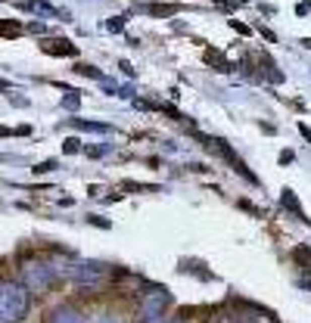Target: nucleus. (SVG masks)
<instances>
[{"label":"nucleus","instance_id":"nucleus-33","mask_svg":"<svg viewBox=\"0 0 311 323\" xmlns=\"http://www.w3.org/2000/svg\"><path fill=\"white\" fill-rule=\"evenodd\" d=\"M121 71H125L128 78H134V65H131V62H125V59H121Z\"/></svg>","mask_w":311,"mask_h":323},{"label":"nucleus","instance_id":"nucleus-24","mask_svg":"<svg viewBox=\"0 0 311 323\" xmlns=\"http://www.w3.org/2000/svg\"><path fill=\"white\" fill-rule=\"evenodd\" d=\"M227 25H230V28H233L236 34H243V38H249V34H252V28H249V25H243V22H236V19H230Z\"/></svg>","mask_w":311,"mask_h":323},{"label":"nucleus","instance_id":"nucleus-39","mask_svg":"<svg viewBox=\"0 0 311 323\" xmlns=\"http://www.w3.org/2000/svg\"><path fill=\"white\" fill-rule=\"evenodd\" d=\"M215 4H221V7H224V10H227V4H224V0H215Z\"/></svg>","mask_w":311,"mask_h":323},{"label":"nucleus","instance_id":"nucleus-16","mask_svg":"<svg viewBox=\"0 0 311 323\" xmlns=\"http://www.w3.org/2000/svg\"><path fill=\"white\" fill-rule=\"evenodd\" d=\"M292 258H296L299 267H311V249L308 246H296L292 249Z\"/></svg>","mask_w":311,"mask_h":323},{"label":"nucleus","instance_id":"nucleus-38","mask_svg":"<svg viewBox=\"0 0 311 323\" xmlns=\"http://www.w3.org/2000/svg\"><path fill=\"white\" fill-rule=\"evenodd\" d=\"M230 4H249V0H230Z\"/></svg>","mask_w":311,"mask_h":323},{"label":"nucleus","instance_id":"nucleus-2","mask_svg":"<svg viewBox=\"0 0 311 323\" xmlns=\"http://www.w3.org/2000/svg\"><path fill=\"white\" fill-rule=\"evenodd\" d=\"M206 323H277V320L268 308H259L252 301H230L215 308Z\"/></svg>","mask_w":311,"mask_h":323},{"label":"nucleus","instance_id":"nucleus-17","mask_svg":"<svg viewBox=\"0 0 311 323\" xmlns=\"http://www.w3.org/2000/svg\"><path fill=\"white\" fill-rule=\"evenodd\" d=\"M78 106H81V94H78V91H66V94H63V109L75 112Z\"/></svg>","mask_w":311,"mask_h":323},{"label":"nucleus","instance_id":"nucleus-28","mask_svg":"<svg viewBox=\"0 0 311 323\" xmlns=\"http://www.w3.org/2000/svg\"><path fill=\"white\" fill-rule=\"evenodd\" d=\"M87 221H90V224H97V227H112V224H109L106 218H100V214H90Z\"/></svg>","mask_w":311,"mask_h":323},{"label":"nucleus","instance_id":"nucleus-32","mask_svg":"<svg viewBox=\"0 0 311 323\" xmlns=\"http://www.w3.org/2000/svg\"><path fill=\"white\" fill-rule=\"evenodd\" d=\"M240 208H246V211H249V214H262V211H259V208H255V205H252V202H246V199H240Z\"/></svg>","mask_w":311,"mask_h":323},{"label":"nucleus","instance_id":"nucleus-1","mask_svg":"<svg viewBox=\"0 0 311 323\" xmlns=\"http://www.w3.org/2000/svg\"><path fill=\"white\" fill-rule=\"evenodd\" d=\"M31 311V292L22 283L0 280V323H22Z\"/></svg>","mask_w":311,"mask_h":323},{"label":"nucleus","instance_id":"nucleus-29","mask_svg":"<svg viewBox=\"0 0 311 323\" xmlns=\"http://www.w3.org/2000/svg\"><path fill=\"white\" fill-rule=\"evenodd\" d=\"M31 134V124H19V128L13 131V137H28Z\"/></svg>","mask_w":311,"mask_h":323},{"label":"nucleus","instance_id":"nucleus-23","mask_svg":"<svg viewBox=\"0 0 311 323\" xmlns=\"http://www.w3.org/2000/svg\"><path fill=\"white\" fill-rule=\"evenodd\" d=\"M121 187H125V193H137V190H159V187H153V184H134V181H125Z\"/></svg>","mask_w":311,"mask_h":323},{"label":"nucleus","instance_id":"nucleus-27","mask_svg":"<svg viewBox=\"0 0 311 323\" xmlns=\"http://www.w3.org/2000/svg\"><path fill=\"white\" fill-rule=\"evenodd\" d=\"M259 31H262V38H265V41H271V44H274V41H277V34H274L271 28H265V25H259Z\"/></svg>","mask_w":311,"mask_h":323},{"label":"nucleus","instance_id":"nucleus-12","mask_svg":"<svg viewBox=\"0 0 311 323\" xmlns=\"http://www.w3.org/2000/svg\"><path fill=\"white\" fill-rule=\"evenodd\" d=\"M206 65H209V68H218V71H230V68H233V65L224 59L221 50H206Z\"/></svg>","mask_w":311,"mask_h":323},{"label":"nucleus","instance_id":"nucleus-36","mask_svg":"<svg viewBox=\"0 0 311 323\" xmlns=\"http://www.w3.org/2000/svg\"><path fill=\"white\" fill-rule=\"evenodd\" d=\"M302 44H305V47H308V50H311V38H305V41H302Z\"/></svg>","mask_w":311,"mask_h":323},{"label":"nucleus","instance_id":"nucleus-22","mask_svg":"<svg viewBox=\"0 0 311 323\" xmlns=\"http://www.w3.org/2000/svg\"><path fill=\"white\" fill-rule=\"evenodd\" d=\"M128 16H131V13L115 16V19H109V22H106V28H109V31H121V28H125V22H128Z\"/></svg>","mask_w":311,"mask_h":323},{"label":"nucleus","instance_id":"nucleus-8","mask_svg":"<svg viewBox=\"0 0 311 323\" xmlns=\"http://www.w3.org/2000/svg\"><path fill=\"white\" fill-rule=\"evenodd\" d=\"M41 50L47 53V56H75V53H78V47L72 41H66V38H44Z\"/></svg>","mask_w":311,"mask_h":323},{"label":"nucleus","instance_id":"nucleus-13","mask_svg":"<svg viewBox=\"0 0 311 323\" xmlns=\"http://www.w3.org/2000/svg\"><path fill=\"white\" fill-rule=\"evenodd\" d=\"M25 31V25H19L16 19H0V38H19Z\"/></svg>","mask_w":311,"mask_h":323},{"label":"nucleus","instance_id":"nucleus-25","mask_svg":"<svg viewBox=\"0 0 311 323\" xmlns=\"http://www.w3.org/2000/svg\"><path fill=\"white\" fill-rule=\"evenodd\" d=\"M25 31H31V34H44V31H47V25H44V22H28V25H25Z\"/></svg>","mask_w":311,"mask_h":323},{"label":"nucleus","instance_id":"nucleus-6","mask_svg":"<svg viewBox=\"0 0 311 323\" xmlns=\"http://www.w3.org/2000/svg\"><path fill=\"white\" fill-rule=\"evenodd\" d=\"M196 140H199V143H206L209 149H215V152L221 155V158L227 162V165H230V168H233L236 174H240V177H246L249 184H259V177H255V174H252V171L246 168V162H243L240 155H236V152H233V149L227 146V140H221V137H212V140H209L206 134H196Z\"/></svg>","mask_w":311,"mask_h":323},{"label":"nucleus","instance_id":"nucleus-9","mask_svg":"<svg viewBox=\"0 0 311 323\" xmlns=\"http://www.w3.org/2000/svg\"><path fill=\"white\" fill-rule=\"evenodd\" d=\"M47 323H87L84 314L75 308V304H56V308L50 311Z\"/></svg>","mask_w":311,"mask_h":323},{"label":"nucleus","instance_id":"nucleus-18","mask_svg":"<svg viewBox=\"0 0 311 323\" xmlns=\"http://www.w3.org/2000/svg\"><path fill=\"white\" fill-rule=\"evenodd\" d=\"M75 71H78V75H87V78H103V71L97 65H84V62H78Z\"/></svg>","mask_w":311,"mask_h":323},{"label":"nucleus","instance_id":"nucleus-11","mask_svg":"<svg viewBox=\"0 0 311 323\" xmlns=\"http://www.w3.org/2000/svg\"><path fill=\"white\" fill-rule=\"evenodd\" d=\"M280 202H283V208H289L292 214H296L299 221L308 224V218H305V211H302V205H299V199H296V193H292V190H283V193H280Z\"/></svg>","mask_w":311,"mask_h":323},{"label":"nucleus","instance_id":"nucleus-4","mask_svg":"<svg viewBox=\"0 0 311 323\" xmlns=\"http://www.w3.org/2000/svg\"><path fill=\"white\" fill-rule=\"evenodd\" d=\"M63 274L75 283V286H84V289H97V286H103L109 277H112V267L103 264V261H75L63 267Z\"/></svg>","mask_w":311,"mask_h":323},{"label":"nucleus","instance_id":"nucleus-26","mask_svg":"<svg viewBox=\"0 0 311 323\" xmlns=\"http://www.w3.org/2000/svg\"><path fill=\"white\" fill-rule=\"evenodd\" d=\"M292 158H296V152H292V149H283V152H280V165H292Z\"/></svg>","mask_w":311,"mask_h":323},{"label":"nucleus","instance_id":"nucleus-30","mask_svg":"<svg viewBox=\"0 0 311 323\" xmlns=\"http://www.w3.org/2000/svg\"><path fill=\"white\" fill-rule=\"evenodd\" d=\"M299 134H302V137H305V140L311 143V128H308V124H305V121H299Z\"/></svg>","mask_w":311,"mask_h":323},{"label":"nucleus","instance_id":"nucleus-34","mask_svg":"<svg viewBox=\"0 0 311 323\" xmlns=\"http://www.w3.org/2000/svg\"><path fill=\"white\" fill-rule=\"evenodd\" d=\"M7 137H13V128H4V124H0V140H7Z\"/></svg>","mask_w":311,"mask_h":323},{"label":"nucleus","instance_id":"nucleus-35","mask_svg":"<svg viewBox=\"0 0 311 323\" xmlns=\"http://www.w3.org/2000/svg\"><path fill=\"white\" fill-rule=\"evenodd\" d=\"M146 323H165V320H162V317H156V320H146Z\"/></svg>","mask_w":311,"mask_h":323},{"label":"nucleus","instance_id":"nucleus-31","mask_svg":"<svg viewBox=\"0 0 311 323\" xmlns=\"http://www.w3.org/2000/svg\"><path fill=\"white\" fill-rule=\"evenodd\" d=\"M94 323H121L118 317H112V314H103V317H97Z\"/></svg>","mask_w":311,"mask_h":323},{"label":"nucleus","instance_id":"nucleus-14","mask_svg":"<svg viewBox=\"0 0 311 323\" xmlns=\"http://www.w3.org/2000/svg\"><path fill=\"white\" fill-rule=\"evenodd\" d=\"M140 10L143 13H150V16H171V13H177V7H171V4H140Z\"/></svg>","mask_w":311,"mask_h":323},{"label":"nucleus","instance_id":"nucleus-21","mask_svg":"<svg viewBox=\"0 0 311 323\" xmlns=\"http://www.w3.org/2000/svg\"><path fill=\"white\" fill-rule=\"evenodd\" d=\"M81 149H84L87 158H103V155L109 152V146H81Z\"/></svg>","mask_w":311,"mask_h":323},{"label":"nucleus","instance_id":"nucleus-37","mask_svg":"<svg viewBox=\"0 0 311 323\" xmlns=\"http://www.w3.org/2000/svg\"><path fill=\"white\" fill-rule=\"evenodd\" d=\"M171 323H187V320H184V317H177V320H171Z\"/></svg>","mask_w":311,"mask_h":323},{"label":"nucleus","instance_id":"nucleus-5","mask_svg":"<svg viewBox=\"0 0 311 323\" xmlns=\"http://www.w3.org/2000/svg\"><path fill=\"white\" fill-rule=\"evenodd\" d=\"M168 304H171V292H168V289H162V286H146V289L140 292V301H137V308H140V323L162 317Z\"/></svg>","mask_w":311,"mask_h":323},{"label":"nucleus","instance_id":"nucleus-20","mask_svg":"<svg viewBox=\"0 0 311 323\" xmlns=\"http://www.w3.org/2000/svg\"><path fill=\"white\" fill-rule=\"evenodd\" d=\"M63 152H66V155H75V152H81V140H78V137H69V140L63 143Z\"/></svg>","mask_w":311,"mask_h":323},{"label":"nucleus","instance_id":"nucleus-15","mask_svg":"<svg viewBox=\"0 0 311 323\" xmlns=\"http://www.w3.org/2000/svg\"><path fill=\"white\" fill-rule=\"evenodd\" d=\"M259 65H262V68L268 71V78H271L274 84H280V81H283V75H280L277 68H274V59L268 56V53H259Z\"/></svg>","mask_w":311,"mask_h":323},{"label":"nucleus","instance_id":"nucleus-7","mask_svg":"<svg viewBox=\"0 0 311 323\" xmlns=\"http://www.w3.org/2000/svg\"><path fill=\"white\" fill-rule=\"evenodd\" d=\"M19 7H22V10H31L34 16H38V19L50 16V19H63V22H72V13H69V10H59V7L47 4V0H22Z\"/></svg>","mask_w":311,"mask_h":323},{"label":"nucleus","instance_id":"nucleus-10","mask_svg":"<svg viewBox=\"0 0 311 323\" xmlns=\"http://www.w3.org/2000/svg\"><path fill=\"white\" fill-rule=\"evenodd\" d=\"M69 128H75V131H87V134H115L112 124H103V121H90V118H69L66 121Z\"/></svg>","mask_w":311,"mask_h":323},{"label":"nucleus","instance_id":"nucleus-3","mask_svg":"<svg viewBox=\"0 0 311 323\" xmlns=\"http://www.w3.org/2000/svg\"><path fill=\"white\" fill-rule=\"evenodd\" d=\"M19 283L28 292H47L56 283V267L44 258H28L19 264Z\"/></svg>","mask_w":311,"mask_h":323},{"label":"nucleus","instance_id":"nucleus-19","mask_svg":"<svg viewBox=\"0 0 311 323\" xmlns=\"http://www.w3.org/2000/svg\"><path fill=\"white\" fill-rule=\"evenodd\" d=\"M56 168H59V162L56 158H47V162H41V165H34L31 171L34 174H47V171H56Z\"/></svg>","mask_w":311,"mask_h":323}]
</instances>
